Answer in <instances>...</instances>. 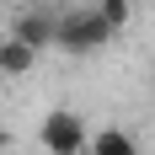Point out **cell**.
<instances>
[{
    "mask_svg": "<svg viewBox=\"0 0 155 155\" xmlns=\"http://www.w3.org/2000/svg\"><path fill=\"white\" fill-rule=\"evenodd\" d=\"M43 5H54V11H64V5H70V0H43Z\"/></svg>",
    "mask_w": 155,
    "mask_h": 155,
    "instance_id": "cell-7",
    "label": "cell"
},
{
    "mask_svg": "<svg viewBox=\"0 0 155 155\" xmlns=\"http://www.w3.org/2000/svg\"><path fill=\"white\" fill-rule=\"evenodd\" d=\"M32 64H38V54H32L21 38H0V80H21V75H32Z\"/></svg>",
    "mask_w": 155,
    "mask_h": 155,
    "instance_id": "cell-4",
    "label": "cell"
},
{
    "mask_svg": "<svg viewBox=\"0 0 155 155\" xmlns=\"http://www.w3.org/2000/svg\"><path fill=\"white\" fill-rule=\"evenodd\" d=\"M86 155H144V150H139V139L128 128H96L91 144H86Z\"/></svg>",
    "mask_w": 155,
    "mask_h": 155,
    "instance_id": "cell-5",
    "label": "cell"
},
{
    "mask_svg": "<svg viewBox=\"0 0 155 155\" xmlns=\"http://www.w3.org/2000/svg\"><path fill=\"white\" fill-rule=\"evenodd\" d=\"M11 38H21L32 54H48V48L59 43V11H54V5H32V11H21L16 27H11Z\"/></svg>",
    "mask_w": 155,
    "mask_h": 155,
    "instance_id": "cell-3",
    "label": "cell"
},
{
    "mask_svg": "<svg viewBox=\"0 0 155 155\" xmlns=\"http://www.w3.org/2000/svg\"><path fill=\"white\" fill-rule=\"evenodd\" d=\"M91 11L102 16V21H107V32L118 38V32L134 21V0H91Z\"/></svg>",
    "mask_w": 155,
    "mask_h": 155,
    "instance_id": "cell-6",
    "label": "cell"
},
{
    "mask_svg": "<svg viewBox=\"0 0 155 155\" xmlns=\"http://www.w3.org/2000/svg\"><path fill=\"white\" fill-rule=\"evenodd\" d=\"M0 155H21V150H0Z\"/></svg>",
    "mask_w": 155,
    "mask_h": 155,
    "instance_id": "cell-8",
    "label": "cell"
},
{
    "mask_svg": "<svg viewBox=\"0 0 155 155\" xmlns=\"http://www.w3.org/2000/svg\"><path fill=\"white\" fill-rule=\"evenodd\" d=\"M112 43V32H107V21L91 11V5H64L59 11V54H70V59H91V54H102V48Z\"/></svg>",
    "mask_w": 155,
    "mask_h": 155,
    "instance_id": "cell-1",
    "label": "cell"
},
{
    "mask_svg": "<svg viewBox=\"0 0 155 155\" xmlns=\"http://www.w3.org/2000/svg\"><path fill=\"white\" fill-rule=\"evenodd\" d=\"M38 144H43L48 155H86V144H91V128H86V118L70 107H54L38 123Z\"/></svg>",
    "mask_w": 155,
    "mask_h": 155,
    "instance_id": "cell-2",
    "label": "cell"
}]
</instances>
